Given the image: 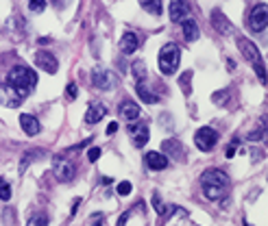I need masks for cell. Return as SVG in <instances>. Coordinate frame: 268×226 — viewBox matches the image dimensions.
Instances as JSON below:
<instances>
[{
  "mask_svg": "<svg viewBox=\"0 0 268 226\" xmlns=\"http://www.w3.org/2000/svg\"><path fill=\"white\" fill-rule=\"evenodd\" d=\"M4 83H9V85L18 91V96L26 98L31 93L33 87L37 85V74L33 72L31 68H26V65H15V68L9 72V76H7V81H4Z\"/></svg>",
  "mask_w": 268,
  "mask_h": 226,
  "instance_id": "1",
  "label": "cell"
},
{
  "mask_svg": "<svg viewBox=\"0 0 268 226\" xmlns=\"http://www.w3.org/2000/svg\"><path fill=\"white\" fill-rule=\"evenodd\" d=\"M179 61H181V52H179L177 44H163L160 50V72L170 76L177 72Z\"/></svg>",
  "mask_w": 268,
  "mask_h": 226,
  "instance_id": "2",
  "label": "cell"
},
{
  "mask_svg": "<svg viewBox=\"0 0 268 226\" xmlns=\"http://www.w3.org/2000/svg\"><path fill=\"white\" fill-rule=\"evenodd\" d=\"M201 187H218V189H229V176L222 170H207L201 174Z\"/></svg>",
  "mask_w": 268,
  "mask_h": 226,
  "instance_id": "3",
  "label": "cell"
},
{
  "mask_svg": "<svg viewBox=\"0 0 268 226\" xmlns=\"http://www.w3.org/2000/svg\"><path fill=\"white\" fill-rule=\"evenodd\" d=\"M216 141H218V133L214 129H210V126H203V129H199L194 133V144L203 152H210L216 146Z\"/></svg>",
  "mask_w": 268,
  "mask_h": 226,
  "instance_id": "4",
  "label": "cell"
},
{
  "mask_svg": "<svg viewBox=\"0 0 268 226\" xmlns=\"http://www.w3.org/2000/svg\"><path fill=\"white\" fill-rule=\"evenodd\" d=\"M92 83L98 87V90H113V87L118 85V76L111 72V70H101L96 68L94 72H92Z\"/></svg>",
  "mask_w": 268,
  "mask_h": 226,
  "instance_id": "5",
  "label": "cell"
},
{
  "mask_svg": "<svg viewBox=\"0 0 268 226\" xmlns=\"http://www.w3.org/2000/svg\"><path fill=\"white\" fill-rule=\"evenodd\" d=\"M266 24H268V7L266 4H258L249 15V26L255 33H262L266 29Z\"/></svg>",
  "mask_w": 268,
  "mask_h": 226,
  "instance_id": "6",
  "label": "cell"
},
{
  "mask_svg": "<svg viewBox=\"0 0 268 226\" xmlns=\"http://www.w3.org/2000/svg\"><path fill=\"white\" fill-rule=\"evenodd\" d=\"M238 48H240V52H242V57L247 59L251 65L262 63V54L258 50V46H255L253 42H249L247 37H238Z\"/></svg>",
  "mask_w": 268,
  "mask_h": 226,
  "instance_id": "7",
  "label": "cell"
},
{
  "mask_svg": "<svg viewBox=\"0 0 268 226\" xmlns=\"http://www.w3.org/2000/svg\"><path fill=\"white\" fill-rule=\"evenodd\" d=\"M53 174L59 179V183H70V181L74 179L76 170H74V165L70 163V161L57 159V161H54V165H53Z\"/></svg>",
  "mask_w": 268,
  "mask_h": 226,
  "instance_id": "8",
  "label": "cell"
},
{
  "mask_svg": "<svg viewBox=\"0 0 268 226\" xmlns=\"http://www.w3.org/2000/svg\"><path fill=\"white\" fill-rule=\"evenodd\" d=\"M129 135H131V139H133V144L138 148L146 146V144H149V139H151V133H149V126H146V122L129 126Z\"/></svg>",
  "mask_w": 268,
  "mask_h": 226,
  "instance_id": "9",
  "label": "cell"
},
{
  "mask_svg": "<svg viewBox=\"0 0 268 226\" xmlns=\"http://www.w3.org/2000/svg\"><path fill=\"white\" fill-rule=\"evenodd\" d=\"M212 24H214V29L220 33V35H231L233 33V24L229 22V18L220 9H216L214 13H212Z\"/></svg>",
  "mask_w": 268,
  "mask_h": 226,
  "instance_id": "10",
  "label": "cell"
},
{
  "mask_svg": "<svg viewBox=\"0 0 268 226\" xmlns=\"http://www.w3.org/2000/svg\"><path fill=\"white\" fill-rule=\"evenodd\" d=\"M0 102L7 104V107H18L22 102V96H18V91L9 83H0Z\"/></svg>",
  "mask_w": 268,
  "mask_h": 226,
  "instance_id": "11",
  "label": "cell"
},
{
  "mask_svg": "<svg viewBox=\"0 0 268 226\" xmlns=\"http://www.w3.org/2000/svg\"><path fill=\"white\" fill-rule=\"evenodd\" d=\"M35 63H37V68H42L44 72H48V74H54L59 70V61L51 52H37Z\"/></svg>",
  "mask_w": 268,
  "mask_h": 226,
  "instance_id": "12",
  "label": "cell"
},
{
  "mask_svg": "<svg viewBox=\"0 0 268 226\" xmlns=\"http://www.w3.org/2000/svg\"><path fill=\"white\" fill-rule=\"evenodd\" d=\"M188 13H190L188 0H172L170 2V20L172 22H183Z\"/></svg>",
  "mask_w": 268,
  "mask_h": 226,
  "instance_id": "13",
  "label": "cell"
},
{
  "mask_svg": "<svg viewBox=\"0 0 268 226\" xmlns=\"http://www.w3.org/2000/svg\"><path fill=\"white\" fill-rule=\"evenodd\" d=\"M107 113V107L103 102H94L87 107V113H85V122L87 124H98Z\"/></svg>",
  "mask_w": 268,
  "mask_h": 226,
  "instance_id": "14",
  "label": "cell"
},
{
  "mask_svg": "<svg viewBox=\"0 0 268 226\" xmlns=\"http://www.w3.org/2000/svg\"><path fill=\"white\" fill-rule=\"evenodd\" d=\"M138 46H140V40L133 31H127L122 35V40H120V50H122L124 54H133L135 50H138Z\"/></svg>",
  "mask_w": 268,
  "mask_h": 226,
  "instance_id": "15",
  "label": "cell"
},
{
  "mask_svg": "<svg viewBox=\"0 0 268 226\" xmlns=\"http://www.w3.org/2000/svg\"><path fill=\"white\" fill-rule=\"evenodd\" d=\"M146 165H149L151 170H155V172L166 170L168 168V157L161 152H146Z\"/></svg>",
  "mask_w": 268,
  "mask_h": 226,
  "instance_id": "16",
  "label": "cell"
},
{
  "mask_svg": "<svg viewBox=\"0 0 268 226\" xmlns=\"http://www.w3.org/2000/svg\"><path fill=\"white\" fill-rule=\"evenodd\" d=\"M120 118L127 120V122H135V120H140V107L135 102H122L120 104Z\"/></svg>",
  "mask_w": 268,
  "mask_h": 226,
  "instance_id": "17",
  "label": "cell"
},
{
  "mask_svg": "<svg viewBox=\"0 0 268 226\" xmlns=\"http://www.w3.org/2000/svg\"><path fill=\"white\" fill-rule=\"evenodd\" d=\"M20 126L29 137H35L37 133H40V122H37V118H33V115L22 113L20 115Z\"/></svg>",
  "mask_w": 268,
  "mask_h": 226,
  "instance_id": "18",
  "label": "cell"
},
{
  "mask_svg": "<svg viewBox=\"0 0 268 226\" xmlns=\"http://www.w3.org/2000/svg\"><path fill=\"white\" fill-rule=\"evenodd\" d=\"M161 148H163L161 154H168V157L177 159V161L183 157V144H181V141H177V139H166L161 144Z\"/></svg>",
  "mask_w": 268,
  "mask_h": 226,
  "instance_id": "19",
  "label": "cell"
},
{
  "mask_svg": "<svg viewBox=\"0 0 268 226\" xmlns=\"http://www.w3.org/2000/svg\"><path fill=\"white\" fill-rule=\"evenodd\" d=\"M181 29H183L185 42H196V40H199V24H196L194 20H183Z\"/></svg>",
  "mask_w": 268,
  "mask_h": 226,
  "instance_id": "20",
  "label": "cell"
},
{
  "mask_svg": "<svg viewBox=\"0 0 268 226\" xmlns=\"http://www.w3.org/2000/svg\"><path fill=\"white\" fill-rule=\"evenodd\" d=\"M131 72H133L135 81L138 83H144L146 76H149V68H146V61H135L133 65H131Z\"/></svg>",
  "mask_w": 268,
  "mask_h": 226,
  "instance_id": "21",
  "label": "cell"
},
{
  "mask_svg": "<svg viewBox=\"0 0 268 226\" xmlns=\"http://www.w3.org/2000/svg\"><path fill=\"white\" fill-rule=\"evenodd\" d=\"M140 4L153 15H161V0H140Z\"/></svg>",
  "mask_w": 268,
  "mask_h": 226,
  "instance_id": "22",
  "label": "cell"
},
{
  "mask_svg": "<svg viewBox=\"0 0 268 226\" xmlns=\"http://www.w3.org/2000/svg\"><path fill=\"white\" fill-rule=\"evenodd\" d=\"M138 93H140V100L146 102V104H155L157 100H160V98H157L155 93H151L144 85H142V83H138Z\"/></svg>",
  "mask_w": 268,
  "mask_h": 226,
  "instance_id": "23",
  "label": "cell"
},
{
  "mask_svg": "<svg viewBox=\"0 0 268 226\" xmlns=\"http://www.w3.org/2000/svg\"><path fill=\"white\" fill-rule=\"evenodd\" d=\"M179 87L183 90L185 96H190V93H192V72H190V70L181 74V79H179Z\"/></svg>",
  "mask_w": 268,
  "mask_h": 226,
  "instance_id": "24",
  "label": "cell"
},
{
  "mask_svg": "<svg viewBox=\"0 0 268 226\" xmlns=\"http://www.w3.org/2000/svg\"><path fill=\"white\" fill-rule=\"evenodd\" d=\"M203 194L210 198V200H220L229 194V189H218V187H203Z\"/></svg>",
  "mask_w": 268,
  "mask_h": 226,
  "instance_id": "25",
  "label": "cell"
},
{
  "mask_svg": "<svg viewBox=\"0 0 268 226\" xmlns=\"http://www.w3.org/2000/svg\"><path fill=\"white\" fill-rule=\"evenodd\" d=\"M153 207H155V211L160 213V216H166V213H168V207L161 202L160 194H153Z\"/></svg>",
  "mask_w": 268,
  "mask_h": 226,
  "instance_id": "26",
  "label": "cell"
},
{
  "mask_svg": "<svg viewBox=\"0 0 268 226\" xmlns=\"http://www.w3.org/2000/svg\"><path fill=\"white\" fill-rule=\"evenodd\" d=\"M26 226H48V218L46 216H40V213H35V216L29 218Z\"/></svg>",
  "mask_w": 268,
  "mask_h": 226,
  "instance_id": "27",
  "label": "cell"
},
{
  "mask_svg": "<svg viewBox=\"0 0 268 226\" xmlns=\"http://www.w3.org/2000/svg\"><path fill=\"white\" fill-rule=\"evenodd\" d=\"M264 131H266V122H264V120H262L258 129H255L253 133H249V139H251V141H260L262 137H264Z\"/></svg>",
  "mask_w": 268,
  "mask_h": 226,
  "instance_id": "28",
  "label": "cell"
},
{
  "mask_svg": "<svg viewBox=\"0 0 268 226\" xmlns=\"http://www.w3.org/2000/svg\"><path fill=\"white\" fill-rule=\"evenodd\" d=\"M26 2H29V9L33 13H42L46 9V0H26Z\"/></svg>",
  "mask_w": 268,
  "mask_h": 226,
  "instance_id": "29",
  "label": "cell"
},
{
  "mask_svg": "<svg viewBox=\"0 0 268 226\" xmlns=\"http://www.w3.org/2000/svg\"><path fill=\"white\" fill-rule=\"evenodd\" d=\"M11 198V185L4 179H0V200H9Z\"/></svg>",
  "mask_w": 268,
  "mask_h": 226,
  "instance_id": "30",
  "label": "cell"
},
{
  "mask_svg": "<svg viewBox=\"0 0 268 226\" xmlns=\"http://www.w3.org/2000/svg\"><path fill=\"white\" fill-rule=\"evenodd\" d=\"M131 191H133V185H131L129 181H122V183H118V194H120V196H129Z\"/></svg>",
  "mask_w": 268,
  "mask_h": 226,
  "instance_id": "31",
  "label": "cell"
},
{
  "mask_svg": "<svg viewBox=\"0 0 268 226\" xmlns=\"http://www.w3.org/2000/svg\"><path fill=\"white\" fill-rule=\"evenodd\" d=\"M227 90H222V91H216L214 96H212V100H214L216 104H225V100H227Z\"/></svg>",
  "mask_w": 268,
  "mask_h": 226,
  "instance_id": "32",
  "label": "cell"
},
{
  "mask_svg": "<svg viewBox=\"0 0 268 226\" xmlns=\"http://www.w3.org/2000/svg\"><path fill=\"white\" fill-rule=\"evenodd\" d=\"M87 159H90V161L92 163H94V161H98V159H101V148H90V152H87Z\"/></svg>",
  "mask_w": 268,
  "mask_h": 226,
  "instance_id": "33",
  "label": "cell"
},
{
  "mask_svg": "<svg viewBox=\"0 0 268 226\" xmlns=\"http://www.w3.org/2000/svg\"><path fill=\"white\" fill-rule=\"evenodd\" d=\"M65 93H68V98H70V100H74V98H76V93H79V90H76V85H74V83H70V85H68V90H65Z\"/></svg>",
  "mask_w": 268,
  "mask_h": 226,
  "instance_id": "34",
  "label": "cell"
},
{
  "mask_svg": "<svg viewBox=\"0 0 268 226\" xmlns=\"http://www.w3.org/2000/svg\"><path fill=\"white\" fill-rule=\"evenodd\" d=\"M236 150H238V141H231V144H229V148H227V157L231 159L233 154H236Z\"/></svg>",
  "mask_w": 268,
  "mask_h": 226,
  "instance_id": "35",
  "label": "cell"
},
{
  "mask_svg": "<svg viewBox=\"0 0 268 226\" xmlns=\"http://www.w3.org/2000/svg\"><path fill=\"white\" fill-rule=\"evenodd\" d=\"M116 131H118V122H111V124L107 126V135H109V137H111L113 133H116Z\"/></svg>",
  "mask_w": 268,
  "mask_h": 226,
  "instance_id": "36",
  "label": "cell"
},
{
  "mask_svg": "<svg viewBox=\"0 0 268 226\" xmlns=\"http://www.w3.org/2000/svg\"><path fill=\"white\" fill-rule=\"evenodd\" d=\"M79 207H81V198H76V200H74V205H72V211H70V216H74V213L79 211Z\"/></svg>",
  "mask_w": 268,
  "mask_h": 226,
  "instance_id": "37",
  "label": "cell"
},
{
  "mask_svg": "<svg viewBox=\"0 0 268 226\" xmlns=\"http://www.w3.org/2000/svg\"><path fill=\"white\" fill-rule=\"evenodd\" d=\"M65 2H68V0H53L54 7H65Z\"/></svg>",
  "mask_w": 268,
  "mask_h": 226,
  "instance_id": "38",
  "label": "cell"
},
{
  "mask_svg": "<svg viewBox=\"0 0 268 226\" xmlns=\"http://www.w3.org/2000/svg\"><path fill=\"white\" fill-rule=\"evenodd\" d=\"M127 218H129V213H124V216H122V218H120V222H118V226H124V224H127Z\"/></svg>",
  "mask_w": 268,
  "mask_h": 226,
  "instance_id": "39",
  "label": "cell"
},
{
  "mask_svg": "<svg viewBox=\"0 0 268 226\" xmlns=\"http://www.w3.org/2000/svg\"><path fill=\"white\" fill-rule=\"evenodd\" d=\"M244 226H251V224H249V222H247V220H244Z\"/></svg>",
  "mask_w": 268,
  "mask_h": 226,
  "instance_id": "40",
  "label": "cell"
},
{
  "mask_svg": "<svg viewBox=\"0 0 268 226\" xmlns=\"http://www.w3.org/2000/svg\"><path fill=\"white\" fill-rule=\"evenodd\" d=\"M96 226H103V222H96Z\"/></svg>",
  "mask_w": 268,
  "mask_h": 226,
  "instance_id": "41",
  "label": "cell"
}]
</instances>
